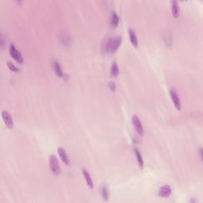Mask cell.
Listing matches in <instances>:
<instances>
[{"label": "cell", "mask_w": 203, "mask_h": 203, "mask_svg": "<svg viewBox=\"0 0 203 203\" xmlns=\"http://www.w3.org/2000/svg\"><path fill=\"white\" fill-rule=\"evenodd\" d=\"M121 37L120 36H115L113 37H110V39L107 41L106 44L105 45L106 51L110 53H114L120 47L121 44Z\"/></svg>", "instance_id": "6da1fadb"}, {"label": "cell", "mask_w": 203, "mask_h": 203, "mask_svg": "<svg viewBox=\"0 0 203 203\" xmlns=\"http://www.w3.org/2000/svg\"><path fill=\"white\" fill-rule=\"evenodd\" d=\"M48 164H49V168L52 174L56 176H59L60 174V172H61V168H60L58 160H57V156L55 155L49 156Z\"/></svg>", "instance_id": "7a4b0ae2"}, {"label": "cell", "mask_w": 203, "mask_h": 203, "mask_svg": "<svg viewBox=\"0 0 203 203\" xmlns=\"http://www.w3.org/2000/svg\"><path fill=\"white\" fill-rule=\"evenodd\" d=\"M10 54H11V57L15 60L16 62H17L20 64H23V57L22 56L21 52H19L13 44H11V46H10Z\"/></svg>", "instance_id": "3957f363"}, {"label": "cell", "mask_w": 203, "mask_h": 203, "mask_svg": "<svg viewBox=\"0 0 203 203\" xmlns=\"http://www.w3.org/2000/svg\"><path fill=\"white\" fill-rule=\"evenodd\" d=\"M132 122H133V126H134L135 130H136V133H137L140 136H144L145 131H144L143 126H142V123H141L139 117L136 115H133V117H132Z\"/></svg>", "instance_id": "277c9868"}, {"label": "cell", "mask_w": 203, "mask_h": 203, "mask_svg": "<svg viewBox=\"0 0 203 203\" xmlns=\"http://www.w3.org/2000/svg\"><path fill=\"white\" fill-rule=\"evenodd\" d=\"M1 114H2V120H3L7 127L8 129H13L14 128V121H13L12 117L10 114V113L7 112V110H2Z\"/></svg>", "instance_id": "5b68a950"}, {"label": "cell", "mask_w": 203, "mask_h": 203, "mask_svg": "<svg viewBox=\"0 0 203 203\" xmlns=\"http://www.w3.org/2000/svg\"><path fill=\"white\" fill-rule=\"evenodd\" d=\"M171 194V187L169 185H163L159 191V196L161 198H168Z\"/></svg>", "instance_id": "8992f818"}, {"label": "cell", "mask_w": 203, "mask_h": 203, "mask_svg": "<svg viewBox=\"0 0 203 203\" xmlns=\"http://www.w3.org/2000/svg\"><path fill=\"white\" fill-rule=\"evenodd\" d=\"M171 95V98L172 102H173V103H174L175 107L177 110H181V102H180V99H179V97L178 95V94L176 93V91L174 90H172L170 92Z\"/></svg>", "instance_id": "52a82bcc"}, {"label": "cell", "mask_w": 203, "mask_h": 203, "mask_svg": "<svg viewBox=\"0 0 203 203\" xmlns=\"http://www.w3.org/2000/svg\"><path fill=\"white\" fill-rule=\"evenodd\" d=\"M83 171V177H84L85 181H86L87 186L90 188V189H93L94 188L93 180H92V179H91V175H90V173L86 170V169H83V171Z\"/></svg>", "instance_id": "ba28073f"}, {"label": "cell", "mask_w": 203, "mask_h": 203, "mask_svg": "<svg viewBox=\"0 0 203 203\" xmlns=\"http://www.w3.org/2000/svg\"><path fill=\"white\" fill-rule=\"evenodd\" d=\"M58 154H59V156H60L61 160L63 161V163H64V164H65L66 165H68L69 158H68V156H67V152H66L65 150H64L63 148H61V147H60V148H58Z\"/></svg>", "instance_id": "9c48e42d"}, {"label": "cell", "mask_w": 203, "mask_h": 203, "mask_svg": "<svg viewBox=\"0 0 203 203\" xmlns=\"http://www.w3.org/2000/svg\"><path fill=\"white\" fill-rule=\"evenodd\" d=\"M129 40H130L131 44L133 45V47L135 48H137L138 47V40L137 37H136V35L135 33L134 30L132 29H129Z\"/></svg>", "instance_id": "30bf717a"}, {"label": "cell", "mask_w": 203, "mask_h": 203, "mask_svg": "<svg viewBox=\"0 0 203 203\" xmlns=\"http://www.w3.org/2000/svg\"><path fill=\"white\" fill-rule=\"evenodd\" d=\"M171 11L173 17L175 18H178L179 16V6L177 1H172L171 2Z\"/></svg>", "instance_id": "8fae6325"}, {"label": "cell", "mask_w": 203, "mask_h": 203, "mask_svg": "<svg viewBox=\"0 0 203 203\" xmlns=\"http://www.w3.org/2000/svg\"><path fill=\"white\" fill-rule=\"evenodd\" d=\"M53 67H54V70H55V72L56 74L57 75V76L60 78H64V72H63L62 71V68H61V66H60V63L57 62V61H55V62L53 63Z\"/></svg>", "instance_id": "7c38bea8"}, {"label": "cell", "mask_w": 203, "mask_h": 203, "mask_svg": "<svg viewBox=\"0 0 203 203\" xmlns=\"http://www.w3.org/2000/svg\"><path fill=\"white\" fill-rule=\"evenodd\" d=\"M119 23V17L115 11H113L111 14V17H110V25L113 28H116L118 26Z\"/></svg>", "instance_id": "4fadbf2b"}, {"label": "cell", "mask_w": 203, "mask_h": 203, "mask_svg": "<svg viewBox=\"0 0 203 203\" xmlns=\"http://www.w3.org/2000/svg\"><path fill=\"white\" fill-rule=\"evenodd\" d=\"M134 151H135V155H136V160H137V163L138 164H139V167L142 169L144 167V160H143V157H142V155H141V152H140V151L137 149V148H135Z\"/></svg>", "instance_id": "5bb4252c"}, {"label": "cell", "mask_w": 203, "mask_h": 203, "mask_svg": "<svg viewBox=\"0 0 203 203\" xmlns=\"http://www.w3.org/2000/svg\"><path fill=\"white\" fill-rule=\"evenodd\" d=\"M110 72H111V75L114 77H117L119 74V67L117 62H114L111 65V68H110Z\"/></svg>", "instance_id": "9a60e30c"}, {"label": "cell", "mask_w": 203, "mask_h": 203, "mask_svg": "<svg viewBox=\"0 0 203 203\" xmlns=\"http://www.w3.org/2000/svg\"><path fill=\"white\" fill-rule=\"evenodd\" d=\"M102 198H103L104 201H108L109 199V191L107 189L106 186H102Z\"/></svg>", "instance_id": "2e32d148"}, {"label": "cell", "mask_w": 203, "mask_h": 203, "mask_svg": "<svg viewBox=\"0 0 203 203\" xmlns=\"http://www.w3.org/2000/svg\"><path fill=\"white\" fill-rule=\"evenodd\" d=\"M7 66H8L9 69H10L11 71H12V72H20V69L17 68V67H16L14 64H12L11 61L7 62Z\"/></svg>", "instance_id": "e0dca14e"}, {"label": "cell", "mask_w": 203, "mask_h": 203, "mask_svg": "<svg viewBox=\"0 0 203 203\" xmlns=\"http://www.w3.org/2000/svg\"><path fill=\"white\" fill-rule=\"evenodd\" d=\"M109 87H110V89L112 91H116V85L115 83H113V82H110V83H109Z\"/></svg>", "instance_id": "ac0fdd59"}, {"label": "cell", "mask_w": 203, "mask_h": 203, "mask_svg": "<svg viewBox=\"0 0 203 203\" xmlns=\"http://www.w3.org/2000/svg\"><path fill=\"white\" fill-rule=\"evenodd\" d=\"M200 156H201V160H202V149H200Z\"/></svg>", "instance_id": "d6986e66"}]
</instances>
